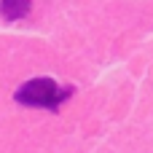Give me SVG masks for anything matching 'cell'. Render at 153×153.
I'll return each mask as SVG.
<instances>
[{"label":"cell","mask_w":153,"mask_h":153,"mask_svg":"<svg viewBox=\"0 0 153 153\" xmlns=\"http://www.w3.org/2000/svg\"><path fill=\"white\" fill-rule=\"evenodd\" d=\"M32 11V0H0V13L8 22H19Z\"/></svg>","instance_id":"obj_2"},{"label":"cell","mask_w":153,"mask_h":153,"mask_svg":"<svg viewBox=\"0 0 153 153\" xmlns=\"http://www.w3.org/2000/svg\"><path fill=\"white\" fill-rule=\"evenodd\" d=\"M73 94H75L73 86H59L54 78H32L13 91V100L24 108H40V110L56 113L62 102L70 100Z\"/></svg>","instance_id":"obj_1"}]
</instances>
